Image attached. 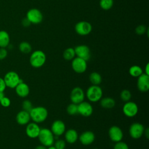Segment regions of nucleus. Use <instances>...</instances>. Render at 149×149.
Listing matches in <instances>:
<instances>
[{"mask_svg":"<svg viewBox=\"0 0 149 149\" xmlns=\"http://www.w3.org/2000/svg\"><path fill=\"white\" fill-rule=\"evenodd\" d=\"M144 73L147 74V75H149V63H147L145 66V68H144Z\"/></svg>","mask_w":149,"mask_h":149,"instance_id":"nucleus-39","label":"nucleus"},{"mask_svg":"<svg viewBox=\"0 0 149 149\" xmlns=\"http://www.w3.org/2000/svg\"><path fill=\"white\" fill-rule=\"evenodd\" d=\"M103 91L99 85H91L86 90L85 95L89 101L96 102L99 101L102 98Z\"/></svg>","mask_w":149,"mask_h":149,"instance_id":"nucleus-4","label":"nucleus"},{"mask_svg":"<svg viewBox=\"0 0 149 149\" xmlns=\"http://www.w3.org/2000/svg\"><path fill=\"white\" fill-rule=\"evenodd\" d=\"M15 88L16 94L21 98L27 97L30 93V87L24 81L19 83Z\"/></svg>","mask_w":149,"mask_h":149,"instance_id":"nucleus-19","label":"nucleus"},{"mask_svg":"<svg viewBox=\"0 0 149 149\" xmlns=\"http://www.w3.org/2000/svg\"><path fill=\"white\" fill-rule=\"evenodd\" d=\"M51 130L55 136H60L64 134L66 130L65 123L61 120H54L51 126Z\"/></svg>","mask_w":149,"mask_h":149,"instance_id":"nucleus-16","label":"nucleus"},{"mask_svg":"<svg viewBox=\"0 0 149 149\" xmlns=\"http://www.w3.org/2000/svg\"><path fill=\"white\" fill-rule=\"evenodd\" d=\"M38 138L40 143L47 147L52 146L55 142V136L51 129L46 127L41 129Z\"/></svg>","mask_w":149,"mask_h":149,"instance_id":"nucleus-2","label":"nucleus"},{"mask_svg":"<svg viewBox=\"0 0 149 149\" xmlns=\"http://www.w3.org/2000/svg\"><path fill=\"white\" fill-rule=\"evenodd\" d=\"M10 37L8 33L5 30L0 31V48H6L9 45Z\"/></svg>","mask_w":149,"mask_h":149,"instance_id":"nucleus-22","label":"nucleus"},{"mask_svg":"<svg viewBox=\"0 0 149 149\" xmlns=\"http://www.w3.org/2000/svg\"><path fill=\"white\" fill-rule=\"evenodd\" d=\"M129 73L134 77H138L143 73L142 68L138 65H133L129 69Z\"/></svg>","mask_w":149,"mask_h":149,"instance_id":"nucleus-25","label":"nucleus"},{"mask_svg":"<svg viewBox=\"0 0 149 149\" xmlns=\"http://www.w3.org/2000/svg\"><path fill=\"white\" fill-rule=\"evenodd\" d=\"M0 104L3 107H8L10 105L11 101H10V100L8 97L4 96L1 100Z\"/></svg>","mask_w":149,"mask_h":149,"instance_id":"nucleus-34","label":"nucleus"},{"mask_svg":"<svg viewBox=\"0 0 149 149\" xmlns=\"http://www.w3.org/2000/svg\"><path fill=\"white\" fill-rule=\"evenodd\" d=\"M94 149H98V148H94Z\"/></svg>","mask_w":149,"mask_h":149,"instance_id":"nucleus-45","label":"nucleus"},{"mask_svg":"<svg viewBox=\"0 0 149 149\" xmlns=\"http://www.w3.org/2000/svg\"><path fill=\"white\" fill-rule=\"evenodd\" d=\"M113 5V0H100V7L105 10H107L110 9Z\"/></svg>","mask_w":149,"mask_h":149,"instance_id":"nucleus-29","label":"nucleus"},{"mask_svg":"<svg viewBox=\"0 0 149 149\" xmlns=\"http://www.w3.org/2000/svg\"><path fill=\"white\" fill-rule=\"evenodd\" d=\"M137 87L140 91L147 92L149 90V75L143 73L139 76L137 80Z\"/></svg>","mask_w":149,"mask_h":149,"instance_id":"nucleus-15","label":"nucleus"},{"mask_svg":"<svg viewBox=\"0 0 149 149\" xmlns=\"http://www.w3.org/2000/svg\"><path fill=\"white\" fill-rule=\"evenodd\" d=\"M76 56L74 49L73 48L70 47L66 48L63 53V57L66 61L72 60Z\"/></svg>","mask_w":149,"mask_h":149,"instance_id":"nucleus-26","label":"nucleus"},{"mask_svg":"<svg viewBox=\"0 0 149 149\" xmlns=\"http://www.w3.org/2000/svg\"><path fill=\"white\" fill-rule=\"evenodd\" d=\"M120 98L124 102H127L130 100L132 98L131 92L127 89L123 90L120 93Z\"/></svg>","mask_w":149,"mask_h":149,"instance_id":"nucleus-30","label":"nucleus"},{"mask_svg":"<svg viewBox=\"0 0 149 149\" xmlns=\"http://www.w3.org/2000/svg\"><path fill=\"white\" fill-rule=\"evenodd\" d=\"M144 126L139 122H134L129 127V133L133 139H139L144 134Z\"/></svg>","mask_w":149,"mask_h":149,"instance_id":"nucleus-6","label":"nucleus"},{"mask_svg":"<svg viewBox=\"0 0 149 149\" xmlns=\"http://www.w3.org/2000/svg\"><path fill=\"white\" fill-rule=\"evenodd\" d=\"M31 119L35 123H40L44 122L48 118V112L46 108L42 106L33 107L29 112Z\"/></svg>","mask_w":149,"mask_h":149,"instance_id":"nucleus-1","label":"nucleus"},{"mask_svg":"<svg viewBox=\"0 0 149 149\" xmlns=\"http://www.w3.org/2000/svg\"><path fill=\"white\" fill-rule=\"evenodd\" d=\"M22 24L24 27H28L29 26L31 23H30V22L26 18H24L22 21Z\"/></svg>","mask_w":149,"mask_h":149,"instance_id":"nucleus-38","label":"nucleus"},{"mask_svg":"<svg viewBox=\"0 0 149 149\" xmlns=\"http://www.w3.org/2000/svg\"><path fill=\"white\" fill-rule=\"evenodd\" d=\"M59 149H65V148H59Z\"/></svg>","mask_w":149,"mask_h":149,"instance_id":"nucleus-44","label":"nucleus"},{"mask_svg":"<svg viewBox=\"0 0 149 149\" xmlns=\"http://www.w3.org/2000/svg\"><path fill=\"white\" fill-rule=\"evenodd\" d=\"M75 54L77 57L82 58L86 61L90 59L91 57V52L89 47L86 45H79L74 48Z\"/></svg>","mask_w":149,"mask_h":149,"instance_id":"nucleus-14","label":"nucleus"},{"mask_svg":"<svg viewBox=\"0 0 149 149\" xmlns=\"http://www.w3.org/2000/svg\"><path fill=\"white\" fill-rule=\"evenodd\" d=\"M95 134L92 131L87 130L83 132L79 136L80 142L84 146H88L91 144L95 140Z\"/></svg>","mask_w":149,"mask_h":149,"instance_id":"nucleus-18","label":"nucleus"},{"mask_svg":"<svg viewBox=\"0 0 149 149\" xmlns=\"http://www.w3.org/2000/svg\"><path fill=\"white\" fill-rule=\"evenodd\" d=\"M26 17L30 22L31 23L37 24L42 22L43 15L39 9L32 8L27 11Z\"/></svg>","mask_w":149,"mask_h":149,"instance_id":"nucleus-9","label":"nucleus"},{"mask_svg":"<svg viewBox=\"0 0 149 149\" xmlns=\"http://www.w3.org/2000/svg\"><path fill=\"white\" fill-rule=\"evenodd\" d=\"M78 113L84 117H88L93 114V107L92 105L87 101H82L77 104Z\"/></svg>","mask_w":149,"mask_h":149,"instance_id":"nucleus-13","label":"nucleus"},{"mask_svg":"<svg viewBox=\"0 0 149 149\" xmlns=\"http://www.w3.org/2000/svg\"><path fill=\"white\" fill-rule=\"evenodd\" d=\"M20 51L23 54H29L31 51L32 48L30 43L26 41H23L19 45Z\"/></svg>","mask_w":149,"mask_h":149,"instance_id":"nucleus-27","label":"nucleus"},{"mask_svg":"<svg viewBox=\"0 0 149 149\" xmlns=\"http://www.w3.org/2000/svg\"><path fill=\"white\" fill-rule=\"evenodd\" d=\"M3 80L6 86L10 88H15L19 83L23 81L20 78L19 74L15 71L7 72L3 77Z\"/></svg>","mask_w":149,"mask_h":149,"instance_id":"nucleus-5","label":"nucleus"},{"mask_svg":"<svg viewBox=\"0 0 149 149\" xmlns=\"http://www.w3.org/2000/svg\"><path fill=\"white\" fill-rule=\"evenodd\" d=\"M146 30L147 28L144 25H139L136 28L135 31L136 34L139 35H142L146 33Z\"/></svg>","mask_w":149,"mask_h":149,"instance_id":"nucleus-35","label":"nucleus"},{"mask_svg":"<svg viewBox=\"0 0 149 149\" xmlns=\"http://www.w3.org/2000/svg\"><path fill=\"white\" fill-rule=\"evenodd\" d=\"M66 111L69 115L72 116L78 114L77 104H76L72 102L71 104H69L66 108Z\"/></svg>","mask_w":149,"mask_h":149,"instance_id":"nucleus-28","label":"nucleus"},{"mask_svg":"<svg viewBox=\"0 0 149 149\" xmlns=\"http://www.w3.org/2000/svg\"><path fill=\"white\" fill-rule=\"evenodd\" d=\"M65 141L70 144H73L77 141L79 139L77 132L74 129H69L65 133Z\"/></svg>","mask_w":149,"mask_h":149,"instance_id":"nucleus-21","label":"nucleus"},{"mask_svg":"<svg viewBox=\"0 0 149 149\" xmlns=\"http://www.w3.org/2000/svg\"><path fill=\"white\" fill-rule=\"evenodd\" d=\"M54 146L56 147V149L59 148H65L66 146V141L62 139H58L54 142Z\"/></svg>","mask_w":149,"mask_h":149,"instance_id":"nucleus-32","label":"nucleus"},{"mask_svg":"<svg viewBox=\"0 0 149 149\" xmlns=\"http://www.w3.org/2000/svg\"><path fill=\"white\" fill-rule=\"evenodd\" d=\"M47 149H56V147L55 146H49L47 148Z\"/></svg>","mask_w":149,"mask_h":149,"instance_id":"nucleus-43","label":"nucleus"},{"mask_svg":"<svg viewBox=\"0 0 149 149\" xmlns=\"http://www.w3.org/2000/svg\"><path fill=\"white\" fill-rule=\"evenodd\" d=\"M8 55V51L5 48H0V60L4 59Z\"/></svg>","mask_w":149,"mask_h":149,"instance_id":"nucleus-36","label":"nucleus"},{"mask_svg":"<svg viewBox=\"0 0 149 149\" xmlns=\"http://www.w3.org/2000/svg\"><path fill=\"white\" fill-rule=\"evenodd\" d=\"M34 149H47V147L41 144V145H39V146H37L35 147Z\"/></svg>","mask_w":149,"mask_h":149,"instance_id":"nucleus-41","label":"nucleus"},{"mask_svg":"<svg viewBox=\"0 0 149 149\" xmlns=\"http://www.w3.org/2000/svg\"><path fill=\"white\" fill-rule=\"evenodd\" d=\"M108 136L111 141L117 143L122 141L123 137V133L119 126H112L108 130Z\"/></svg>","mask_w":149,"mask_h":149,"instance_id":"nucleus-12","label":"nucleus"},{"mask_svg":"<svg viewBox=\"0 0 149 149\" xmlns=\"http://www.w3.org/2000/svg\"><path fill=\"white\" fill-rule=\"evenodd\" d=\"M33 104L30 100H26L23 101V102H22L23 110L29 112L31 111V109L33 108Z\"/></svg>","mask_w":149,"mask_h":149,"instance_id":"nucleus-31","label":"nucleus"},{"mask_svg":"<svg viewBox=\"0 0 149 149\" xmlns=\"http://www.w3.org/2000/svg\"><path fill=\"white\" fill-rule=\"evenodd\" d=\"M6 84L4 81L3 78L0 77V92H3L6 89Z\"/></svg>","mask_w":149,"mask_h":149,"instance_id":"nucleus-37","label":"nucleus"},{"mask_svg":"<svg viewBox=\"0 0 149 149\" xmlns=\"http://www.w3.org/2000/svg\"><path fill=\"white\" fill-rule=\"evenodd\" d=\"M100 105L105 109H111L115 105V101L111 97L102 98L100 100Z\"/></svg>","mask_w":149,"mask_h":149,"instance_id":"nucleus-23","label":"nucleus"},{"mask_svg":"<svg viewBox=\"0 0 149 149\" xmlns=\"http://www.w3.org/2000/svg\"><path fill=\"white\" fill-rule=\"evenodd\" d=\"M75 31L80 36H86L90 33L92 30L91 24L86 21L77 22L74 27Z\"/></svg>","mask_w":149,"mask_h":149,"instance_id":"nucleus-11","label":"nucleus"},{"mask_svg":"<svg viewBox=\"0 0 149 149\" xmlns=\"http://www.w3.org/2000/svg\"><path fill=\"white\" fill-rule=\"evenodd\" d=\"M5 96L3 92H0V101L2 100V98Z\"/></svg>","mask_w":149,"mask_h":149,"instance_id":"nucleus-42","label":"nucleus"},{"mask_svg":"<svg viewBox=\"0 0 149 149\" xmlns=\"http://www.w3.org/2000/svg\"><path fill=\"white\" fill-rule=\"evenodd\" d=\"M41 130L40 127L38 123L33 122H29L26 125V134L31 139H36L38 137L40 131Z\"/></svg>","mask_w":149,"mask_h":149,"instance_id":"nucleus-17","label":"nucleus"},{"mask_svg":"<svg viewBox=\"0 0 149 149\" xmlns=\"http://www.w3.org/2000/svg\"><path fill=\"white\" fill-rule=\"evenodd\" d=\"M144 136H146V137L147 139H148V137H149V129L148 127H147L146 129H144Z\"/></svg>","mask_w":149,"mask_h":149,"instance_id":"nucleus-40","label":"nucleus"},{"mask_svg":"<svg viewBox=\"0 0 149 149\" xmlns=\"http://www.w3.org/2000/svg\"><path fill=\"white\" fill-rule=\"evenodd\" d=\"M47 56L41 50H36L33 52L30 56V63L34 68H40L45 63Z\"/></svg>","mask_w":149,"mask_h":149,"instance_id":"nucleus-3","label":"nucleus"},{"mask_svg":"<svg viewBox=\"0 0 149 149\" xmlns=\"http://www.w3.org/2000/svg\"><path fill=\"white\" fill-rule=\"evenodd\" d=\"M122 111L126 116L128 118H133L137 114L139 107L136 102L129 101L124 104L122 107Z\"/></svg>","mask_w":149,"mask_h":149,"instance_id":"nucleus-7","label":"nucleus"},{"mask_svg":"<svg viewBox=\"0 0 149 149\" xmlns=\"http://www.w3.org/2000/svg\"><path fill=\"white\" fill-rule=\"evenodd\" d=\"M16 120L19 125H26L31 120L29 112L24 110L19 111L16 115Z\"/></svg>","mask_w":149,"mask_h":149,"instance_id":"nucleus-20","label":"nucleus"},{"mask_svg":"<svg viewBox=\"0 0 149 149\" xmlns=\"http://www.w3.org/2000/svg\"><path fill=\"white\" fill-rule=\"evenodd\" d=\"M72 61L71 65L74 72L81 74L86 72L87 68V63L86 60L77 56L74 57Z\"/></svg>","mask_w":149,"mask_h":149,"instance_id":"nucleus-8","label":"nucleus"},{"mask_svg":"<svg viewBox=\"0 0 149 149\" xmlns=\"http://www.w3.org/2000/svg\"><path fill=\"white\" fill-rule=\"evenodd\" d=\"M113 149H129V147L126 143L120 141L115 143V144L114 145L113 147Z\"/></svg>","mask_w":149,"mask_h":149,"instance_id":"nucleus-33","label":"nucleus"},{"mask_svg":"<svg viewBox=\"0 0 149 149\" xmlns=\"http://www.w3.org/2000/svg\"><path fill=\"white\" fill-rule=\"evenodd\" d=\"M85 93L83 90L79 87H74L70 93V100L72 103L79 104L84 101Z\"/></svg>","mask_w":149,"mask_h":149,"instance_id":"nucleus-10","label":"nucleus"},{"mask_svg":"<svg viewBox=\"0 0 149 149\" xmlns=\"http://www.w3.org/2000/svg\"><path fill=\"white\" fill-rule=\"evenodd\" d=\"M89 80L92 85H100L102 81V77L99 73L93 72L90 74Z\"/></svg>","mask_w":149,"mask_h":149,"instance_id":"nucleus-24","label":"nucleus"}]
</instances>
